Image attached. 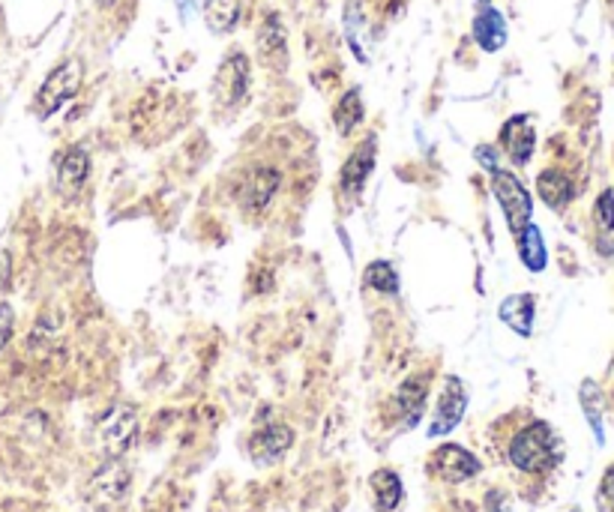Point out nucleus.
<instances>
[{
	"mask_svg": "<svg viewBox=\"0 0 614 512\" xmlns=\"http://www.w3.org/2000/svg\"><path fill=\"white\" fill-rule=\"evenodd\" d=\"M249 78H252V66L249 58L243 51H231L228 58L219 63L216 78H214V97L219 105L234 108L246 99L249 93Z\"/></svg>",
	"mask_w": 614,
	"mask_h": 512,
	"instance_id": "39448f33",
	"label": "nucleus"
},
{
	"mask_svg": "<svg viewBox=\"0 0 614 512\" xmlns=\"http://www.w3.org/2000/svg\"><path fill=\"white\" fill-rule=\"evenodd\" d=\"M129 488V468L120 459H108L90 479L93 498L102 503H117Z\"/></svg>",
	"mask_w": 614,
	"mask_h": 512,
	"instance_id": "f8f14e48",
	"label": "nucleus"
},
{
	"mask_svg": "<svg viewBox=\"0 0 614 512\" xmlns=\"http://www.w3.org/2000/svg\"><path fill=\"white\" fill-rule=\"evenodd\" d=\"M464 407H468V392H464V384L459 381V377H450L444 392H440V401L435 407V420H431V425H429V435L431 438L450 435L455 425L462 423Z\"/></svg>",
	"mask_w": 614,
	"mask_h": 512,
	"instance_id": "0eeeda50",
	"label": "nucleus"
},
{
	"mask_svg": "<svg viewBox=\"0 0 614 512\" xmlns=\"http://www.w3.org/2000/svg\"><path fill=\"white\" fill-rule=\"evenodd\" d=\"M596 509H600V512H614V464L602 474L600 488H596Z\"/></svg>",
	"mask_w": 614,
	"mask_h": 512,
	"instance_id": "a878e982",
	"label": "nucleus"
},
{
	"mask_svg": "<svg viewBox=\"0 0 614 512\" xmlns=\"http://www.w3.org/2000/svg\"><path fill=\"white\" fill-rule=\"evenodd\" d=\"M291 444H294V431L288 429V425H267V429L258 431L255 438H252V455H255V462H276L279 455H285L291 450Z\"/></svg>",
	"mask_w": 614,
	"mask_h": 512,
	"instance_id": "4468645a",
	"label": "nucleus"
},
{
	"mask_svg": "<svg viewBox=\"0 0 614 512\" xmlns=\"http://www.w3.org/2000/svg\"><path fill=\"white\" fill-rule=\"evenodd\" d=\"M426 396H429V384H423V377H408L405 384L396 392V405L399 414L405 416V425L411 429L416 420L423 416V407H426Z\"/></svg>",
	"mask_w": 614,
	"mask_h": 512,
	"instance_id": "6ab92c4d",
	"label": "nucleus"
},
{
	"mask_svg": "<svg viewBox=\"0 0 614 512\" xmlns=\"http://www.w3.org/2000/svg\"><path fill=\"white\" fill-rule=\"evenodd\" d=\"M255 49L261 54L267 66L282 69L288 60V39H285V25L276 12H267L264 21L255 30Z\"/></svg>",
	"mask_w": 614,
	"mask_h": 512,
	"instance_id": "6e6552de",
	"label": "nucleus"
},
{
	"mask_svg": "<svg viewBox=\"0 0 614 512\" xmlns=\"http://www.w3.org/2000/svg\"><path fill=\"white\" fill-rule=\"evenodd\" d=\"M99 6H112V4H117V0H97Z\"/></svg>",
	"mask_w": 614,
	"mask_h": 512,
	"instance_id": "c85d7f7f",
	"label": "nucleus"
},
{
	"mask_svg": "<svg viewBox=\"0 0 614 512\" xmlns=\"http://www.w3.org/2000/svg\"><path fill=\"white\" fill-rule=\"evenodd\" d=\"M363 97H360V90L354 88L345 93L342 99L336 102L333 108V120H336V129L342 132V136H348V132L357 129L360 123H363Z\"/></svg>",
	"mask_w": 614,
	"mask_h": 512,
	"instance_id": "4be33fe9",
	"label": "nucleus"
},
{
	"mask_svg": "<svg viewBox=\"0 0 614 512\" xmlns=\"http://www.w3.org/2000/svg\"><path fill=\"white\" fill-rule=\"evenodd\" d=\"M136 438H138V414L132 405H114L97 423V444L108 459H120L136 444Z\"/></svg>",
	"mask_w": 614,
	"mask_h": 512,
	"instance_id": "7ed1b4c3",
	"label": "nucleus"
},
{
	"mask_svg": "<svg viewBox=\"0 0 614 512\" xmlns=\"http://www.w3.org/2000/svg\"><path fill=\"white\" fill-rule=\"evenodd\" d=\"M509 462L525 474H546L561 462V446L548 423H531L509 440Z\"/></svg>",
	"mask_w": 614,
	"mask_h": 512,
	"instance_id": "f257e3e1",
	"label": "nucleus"
},
{
	"mask_svg": "<svg viewBox=\"0 0 614 512\" xmlns=\"http://www.w3.org/2000/svg\"><path fill=\"white\" fill-rule=\"evenodd\" d=\"M375 136H369L363 144L354 151V156L348 162H345V168H342V189H345V195H351V198H357L360 192H363V186H366V180L369 175H372V168H375Z\"/></svg>",
	"mask_w": 614,
	"mask_h": 512,
	"instance_id": "ddd939ff",
	"label": "nucleus"
},
{
	"mask_svg": "<svg viewBox=\"0 0 614 512\" xmlns=\"http://www.w3.org/2000/svg\"><path fill=\"white\" fill-rule=\"evenodd\" d=\"M431 470H435L444 483H468L470 477L479 474V462H477V455H470L464 446L444 444V446H438L435 455H431Z\"/></svg>",
	"mask_w": 614,
	"mask_h": 512,
	"instance_id": "423d86ee",
	"label": "nucleus"
},
{
	"mask_svg": "<svg viewBox=\"0 0 614 512\" xmlns=\"http://www.w3.org/2000/svg\"><path fill=\"white\" fill-rule=\"evenodd\" d=\"M240 0H204V25L216 36L234 34V27L240 25Z\"/></svg>",
	"mask_w": 614,
	"mask_h": 512,
	"instance_id": "f3484780",
	"label": "nucleus"
},
{
	"mask_svg": "<svg viewBox=\"0 0 614 512\" xmlns=\"http://www.w3.org/2000/svg\"><path fill=\"white\" fill-rule=\"evenodd\" d=\"M501 147L516 165L531 162L533 147H537V132H533V126H531V117H527V114L509 117V120L503 123V129H501Z\"/></svg>",
	"mask_w": 614,
	"mask_h": 512,
	"instance_id": "1a4fd4ad",
	"label": "nucleus"
},
{
	"mask_svg": "<svg viewBox=\"0 0 614 512\" xmlns=\"http://www.w3.org/2000/svg\"><path fill=\"white\" fill-rule=\"evenodd\" d=\"M372 492H375V509L377 512H392L401 503V494H405V488H401V479L396 470L390 468H381L372 474Z\"/></svg>",
	"mask_w": 614,
	"mask_h": 512,
	"instance_id": "412c9836",
	"label": "nucleus"
},
{
	"mask_svg": "<svg viewBox=\"0 0 614 512\" xmlns=\"http://www.w3.org/2000/svg\"><path fill=\"white\" fill-rule=\"evenodd\" d=\"M90 175V159L82 147H69L66 153L58 159V175H54V186H58L60 195L73 198V195L88 183Z\"/></svg>",
	"mask_w": 614,
	"mask_h": 512,
	"instance_id": "9b49d317",
	"label": "nucleus"
},
{
	"mask_svg": "<svg viewBox=\"0 0 614 512\" xmlns=\"http://www.w3.org/2000/svg\"><path fill=\"white\" fill-rule=\"evenodd\" d=\"M594 222L600 228L602 234H611L614 231V192L605 189V192L596 198L594 204Z\"/></svg>",
	"mask_w": 614,
	"mask_h": 512,
	"instance_id": "393cba45",
	"label": "nucleus"
},
{
	"mask_svg": "<svg viewBox=\"0 0 614 512\" xmlns=\"http://www.w3.org/2000/svg\"><path fill=\"white\" fill-rule=\"evenodd\" d=\"M189 4H192V0H180V6H189Z\"/></svg>",
	"mask_w": 614,
	"mask_h": 512,
	"instance_id": "c756f323",
	"label": "nucleus"
},
{
	"mask_svg": "<svg viewBox=\"0 0 614 512\" xmlns=\"http://www.w3.org/2000/svg\"><path fill=\"white\" fill-rule=\"evenodd\" d=\"M533 303L531 294H513L501 303V321L507 324L509 330H516L518 336H531L533 333Z\"/></svg>",
	"mask_w": 614,
	"mask_h": 512,
	"instance_id": "a211bd4d",
	"label": "nucleus"
},
{
	"mask_svg": "<svg viewBox=\"0 0 614 512\" xmlns=\"http://www.w3.org/2000/svg\"><path fill=\"white\" fill-rule=\"evenodd\" d=\"M492 189H494V198H498L501 210H503L507 225L513 228V234H518L527 222H531V213H533L531 192H527L525 183L513 175V171H503V168L492 171Z\"/></svg>",
	"mask_w": 614,
	"mask_h": 512,
	"instance_id": "20e7f679",
	"label": "nucleus"
},
{
	"mask_svg": "<svg viewBox=\"0 0 614 512\" xmlns=\"http://www.w3.org/2000/svg\"><path fill=\"white\" fill-rule=\"evenodd\" d=\"M282 183L279 171L273 168H261V171H252V175L243 180V189H240V204L246 213H264L267 204L273 201L276 189Z\"/></svg>",
	"mask_w": 614,
	"mask_h": 512,
	"instance_id": "9d476101",
	"label": "nucleus"
},
{
	"mask_svg": "<svg viewBox=\"0 0 614 512\" xmlns=\"http://www.w3.org/2000/svg\"><path fill=\"white\" fill-rule=\"evenodd\" d=\"M518 237V258L522 264L527 267L531 273H542L548 264V252H546V243H542V234L540 228L533 222H527L522 231L516 234Z\"/></svg>",
	"mask_w": 614,
	"mask_h": 512,
	"instance_id": "aec40b11",
	"label": "nucleus"
},
{
	"mask_svg": "<svg viewBox=\"0 0 614 512\" xmlns=\"http://www.w3.org/2000/svg\"><path fill=\"white\" fill-rule=\"evenodd\" d=\"M579 401H581V411H585L590 429H594L596 444H602V440H605V431H602V390L596 387V381L581 384Z\"/></svg>",
	"mask_w": 614,
	"mask_h": 512,
	"instance_id": "5701e85b",
	"label": "nucleus"
},
{
	"mask_svg": "<svg viewBox=\"0 0 614 512\" xmlns=\"http://www.w3.org/2000/svg\"><path fill=\"white\" fill-rule=\"evenodd\" d=\"M84 81V63L82 60H63L60 66H54L49 78L43 81V88L36 93V114L39 117H51L54 112H60L69 99L82 90Z\"/></svg>",
	"mask_w": 614,
	"mask_h": 512,
	"instance_id": "f03ea898",
	"label": "nucleus"
},
{
	"mask_svg": "<svg viewBox=\"0 0 614 512\" xmlns=\"http://www.w3.org/2000/svg\"><path fill=\"white\" fill-rule=\"evenodd\" d=\"M474 153H477V159L483 162V165H486V168H489V171H494V168H498V151H494V147L483 144V147H477Z\"/></svg>",
	"mask_w": 614,
	"mask_h": 512,
	"instance_id": "cd10ccee",
	"label": "nucleus"
},
{
	"mask_svg": "<svg viewBox=\"0 0 614 512\" xmlns=\"http://www.w3.org/2000/svg\"><path fill=\"white\" fill-rule=\"evenodd\" d=\"M537 192H540V198L546 201L552 210L570 207L572 198H576V186H572V180L566 177L563 171H555V168L540 171V177H537Z\"/></svg>",
	"mask_w": 614,
	"mask_h": 512,
	"instance_id": "2eb2a0df",
	"label": "nucleus"
},
{
	"mask_svg": "<svg viewBox=\"0 0 614 512\" xmlns=\"http://www.w3.org/2000/svg\"><path fill=\"white\" fill-rule=\"evenodd\" d=\"M474 39L483 51H498L507 43V21L494 6H483L474 19Z\"/></svg>",
	"mask_w": 614,
	"mask_h": 512,
	"instance_id": "dca6fc26",
	"label": "nucleus"
},
{
	"mask_svg": "<svg viewBox=\"0 0 614 512\" xmlns=\"http://www.w3.org/2000/svg\"><path fill=\"white\" fill-rule=\"evenodd\" d=\"M366 285L375 288L377 294H399V273L392 270L390 261H372L366 270Z\"/></svg>",
	"mask_w": 614,
	"mask_h": 512,
	"instance_id": "b1692460",
	"label": "nucleus"
},
{
	"mask_svg": "<svg viewBox=\"0 0 614 512\" xmlns=\"http://www.w3.org/2000/svg\"><path fill=\"white\" fill-rule=\"evenodd\" d=\"M10 333H12V309L6 303H0V348L10 342Z\"/></svg>",
	"mask_w": 614,
	"mask_h": 512,
	"instance_id": "bb28decb",
	"label": "nucleus"
}]
</instances>
